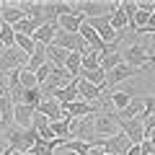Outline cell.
<instances>
[{"mask_svg":"<svg viewBox=\"0 0 155 155\" xmlns=\"http://www.w3.org/2000/svg\"><path fill=\"white\" fill-rule=\"evenodd\" d=\"M39 140H41V134H39L34 127L21 129V127L13 124L11 129H5V150L8 153H28Z\"/></svg>","mask_w":155,"mask_h":155,"instance_id":"cell-1","label":"cell"},{"mask_svg":"<svg viewBox=\"0 0 155 155\" xmlns=\"http://www.w3.org/2000/svg\"><path fill=\"white\" fill-rule=\"evenodd\" d=\"M28 67V54H23L18 47H3L0 49V72H18V70H26Z\"/></svg>","mask_w":155,"mask_h":155,"instance_id":"cell-2","label":"cell"},{"mask_svg":"<svg viewBox=\"0 0 155 155\" xmlns=\"http://www.w3.org/2000/svg\"><path fill=\"white\" fill-rule=\"evenodd\" d=\"M122 3H104V0H78L72 3V11L83 13L85 18H101V16H111Z\"/></svg>","mask_w":155,"mask_h":155,"instance_id":"cell-3","label":"cell"},{"mask_svg":"<svg viewBox=\"0 0 155 155\" xmlns=\"http://www.w3.org/2000/svg\"><path fill=\"white\" fill-rule=\"evenodd\" d=\"M122 57H124V62H127L129 67H134V70H147V67H153V65H155V60L150 57V52L145 49L140 41L129 44L127 49L122 52Z\"/></svg>","mask_w":155,"mask_h":155,"instance_id":"cell-4","label":"cell"},{"mask_svg":"<svg viewBox=\"0 0 155 155\" xmlns=\"http://www.w3.org/2000/svg\"><path fill=\"white\" fill-rule=\"evenodd\" d=\"M119 127H122V132L129 137L132 145H142L145 140H147V132H145V116L142 114L134 116V119H129V122H124V124H119Z\"/></svg>","mask_w":155,"mask_h":155,"instance_id":"cell-5","label":"cell"},{"mask_svg":"<svg viewBox=\"0 0 155 155\" xmlns=\"http://www.w3.org/2000/svg\"><path fill=\"white\" fill-rule=\"evenodd\" d=\"M132 78H140V70H134V67H129L127 62H124V65H119L116 70L106 72V91L111 93V88H114V85L127 83V80H132Z\"/></svg>","mask_w":155,"mask_h":155,"instance_id":"cell-6","label":"cell"},{"mask_svg":"<svg viewBox=\"0 0 155 155\" xmlns=\"http://www.w3.org/2000/svg\"><path fill=\"white\" fill-rule=\"evenodd\" d=\"M122 132L116 114H98L96 116V137H114Z\"/></svg>","mask_w":155,"mask_h":155,"instance_id":"cell-7","label":"cell"},{"mask_svg":"<svg viewBox=\"0 0 155 155\" xmlns=\"http://www.w3.org/2000/svg\"><path fill=\"white\" fill-rule=\"evenodd\" d=\"M78 96H80V101H85V104H98V101L104 98V88L91 85L88 80L78 78Z\"/></svg>","mask_w":155,"mask_h":155,"instance_id":"cell-8","label":"cell"},{"mask_svg":"<svg viewBox=\"0 0 155 155\" xmlns=\"http://www.w3.org/2000/svg\"><path fill=\"white\" fill-rule=\"evenodd\" d=\"M88 21V18L83 16V13H78V11H72V13H67V16H62L60 21H57V26H60V31H67V34H78L80 31V26Z\"/></svg>","mask_w":155,"mask_h":155,"instance_id":"cell-9","label":"cell"},{"mask_svg":"<svg viewBox=\"0 0 155 155\" xmlns=\"http://www.w3.org/2000/svg\"><path fill=\"white\" fill-rule=\"evenodd\" d=\"M36 111H39V114H44L49 122H62V119H65V114H62V104L57 98H47Z\"/></svg>","mask_w":155,"mask_h":155,"instance_id":"cell-10","label":"cell"},{"mask_svg":"<svg viewBox=\"0 0 155 155\" xmlns=\"http://www.w3.org/2000/svg\"><path fill=\"white\" fill-rule=\"evenodd\" d=\"M34 116H36V109H31V106H26V104H16V114H13L16 127L28 129V127H31V122H34Z\"/></svg>","mask_w":155,"mask_h":155,"instance_id":"cell-11","label":"cell"},{"mask_svg":"<svg viewBox=\"0 0 155 155\" xmlns=\"http://www.w3.org/2000/svg\"><path fill=\"white\" fill-rule=\"evenodd\" d=\"M31 127L36 129L39 134H41V140H44V142H54V140H57V137H54V132H52V122L47 119L44 114H39V111H36V116H34Z\"/></svg>","mask_w":155,"mask_h":155,"instance_id":"cell-12","label":"cell"},{"mask_svg":"<svg viewBox=\"0 0 155 155\" xmlns=\"http://www.w3.org/2000/svg\"><path fill=\"white\" fill-rule=\"evenodd\" d=\"M78 34H80V36L85 39V44H88L91 49H96V52H101V54H104V52H106V44H104V39H101L98 34H96L93 28L88 26V21H85L83 26H80V31H78Z\"/></svg>","mask_w":155,"mask_h":155,"instance_id":"cell-13","label":"cell"},{"mask_svg":"<svg viewBox=\"0 0 155 155\" xmlns=\"http://www.w3.org/2000/svg\"><path fill=\"white\" fill-rule=\"evenodd\" d=\"M23 18H26V13H23L16 3H3V23L16 26V23H21Z\"/></svg>","mask_w":155,"mask_h":155,"instance_id":"cell-14","label":"cell"},{"mask_svg":"<svg viewBox=\"0 0 155 155\" xmlns=\"http://www.w3.org/2000/svg\"><path fill=\"white\" fill-rule=\"evenodd\" d=\"M54 98L60 101L62 106H65V104H72V101H80V96H78V78L72 80L70 85H65V88L54 91Z\"/></svg>","mask_w":155,"mask_h":155,"instance_id":"cell-15","label":"cell"},{"mask_svg":"<svg viewBox=\"0 0 155 155\" xmlns=\"http://www.w3.org/2000/svg\"><path fill=\"white\" fill-rule=\"evenodd\" d=\"M47 62H49V57H47V44H36V49H34V54L28 57V67H26V70L36 72L39 67H44Z\"/></svg>","mask_w":155,"mask_h":155,"instance_id":"cell-16","label":"cell"},{"mask_svg":"<svg viewBox=\"0 0 155 155\" xmlns=\"http://www.w3.org/2000/svg\"><path fill=\"white\" fill-rule=\"evenodd\" d=\"M57 31H60V26H57V23H47V26H41L36 34H34V41H36V44H47V47H49L52 41H54Z\"/></svg>","mask_w":155,"mask_h":155,"instance_id":"cell-17","label":"cell"},{"mask_svg":"<svg viewBox=\"0 0 155 155\" xmlns=\"http://www.w3.org/2000/svg\"><path fill=\"white\" fill-rule=\"evenodd\" d=\"M106 98L111 101V106H114V111H124L129 104H132V96L127 93V91H111V93H106Z\"/></svg>","mask_w":155,"mask_h":155,"instance_id":"cell-18","label":"cell"},{"mask_svg":"<svg viewBox=\"0 0 155 155\" xmlns=\"http://www.w3.org/2000/svg\"><path fill=\"white\" fill-rule=\"evenodd\" d=\"M47 57H49V62H52L54 67H65V65H67V57H70V52H65V49H60V47L49 44V47H47Z\"/></svg>","mask_w":155,"mask_h":155,"instance_id":"cell-19","label":"cell"},{"mask_svg":"<svg viewBox=\"0 0 155 155\" xmlns=\"http://www.w3.org/2000/svg\"><path fill=\"white\" fill-rule=\"evenodd\" d=\"M119 65H124V57H122V52H111V54H101V70L111 72V70H116Z\"/></svg>","mask_w":155,"mask_h":155,"instance_id":"cell-20","label":"cell"},{"mask_svg":"<svg viewBox=\"0 0 155 155\" xmlns=\"http://www.w3.org/2000/svg\"><path fill=\"white\" fill-rule=\"evenodd\" d=\"M80 78L83 80H88L91 85H98V88H104L106 91V70H91V72H80Z\"/></svg>","mask_w":155,"mask_h":155,"instance_id":"cell-21","label":"cell"},{"mask_svg":"<svg viewBox=\"0 0 155 155\" xmlns=\"http://www.w3.org/2000/svg\"><path fill=\"white\" fill-rule=\"evenodd\" d=\"M52 132H54L57 140H70L72 132H70V116H65L62 122H52Z\"/></svg>","mask_w":155,"mask_h":155,"instance_id":"cell-22","label":"cell"},{"mask_svg":"<svg viewBox=\"0 0 155 155\" xmlns=\"http://www.w3.org/2000/svg\"><path fill=\"white\" fill-rule=\"evenodd\" d=\"M111 28H114V31H124V28H129V18H127V13L122 11V5L111 13Z\"/></svg>","mask_w":155,"mask_h":155,"instance_id":"cell-23","label":"cell"},{"mask_svg":"<svg viewBox=\"0 0 155 155\" xmlns=\"http://www.w3.org/2000/svg\"><path fill=\"white\" fill-rule=\"evenodd\" d=\"M65 70L70 72V75L80 78V72H83V57L78 54V52H70V57H67V65H65Z\"/></svg>","mask_w":155,"mask_h":155,"instance_id":"cell-24","label":"cell"},{"mask_svg":"<svg viewBox=\"0 0 155 155\" xmlns=\"http://www.w3.org/2000/svg\"><path fill=\"white\" fill-rule=\"evenodd\" d=\"M16 47L23 52V54L31 57V54H34V49H36V41H34L31 36H26V34H16Z\"/></svg>","mask_w":155,"mask_h":155,"instance_id":"cell-25","label":"cell"},{"mask_svg":"<svg viewBox=\"0 0 155 155\" xmlns=\"http://www.w3.org/2000/svg\"><path fill=\"white\" fill-rule=\"evenodd\" d=\"M0 41H3V47H16V28L11 23L0 26Z\"/></svg>","mask_w":155,"mask_h":155,"instance_id":"cell-26","label":"cell"},{"mask_svg":"<svg viewBox=\"0 0 155 155\" xmlns=\"http://www.w3.org/2000/svg\"><path fill=\"white\" fill-rule=\"evenodd\" d=\"M98 67H101V52H91V54L83 57V72L98 70Z\"/></svg>","mask_w":155,"mask_h":155,"instance_id":"cell-27","label":"cell"},{"mask_svg":"<svg viewBox=\"0 0 155 155\" xmlns=\"http://www.w3.org/2000/svg\"><path fill=\"white\" fill-rule=\"evenodd\" d=\"M21 85H23L26 91L39 88V78H36V72H31V70H21Z\"/></svg>","mask_w":155,"mask_h":155,"instance_id":"cell-28","label":"cell"},{"mask_svg":"<svg viewBox=\"0 0 155 155\" xmlns=\"http://www.w3.org/2000/svg\"><path fill=\"white\" fill-rule=\"evenodd\" d=\"M122 11L127 13L129 23H132V18L137 16V11H140V5H137V0H122Z\"/></svg>","mask_w":155,"mask_h":155,"instance_id":"cell-29","label":"cell"},{"mask_svg":"<svg viewBox=\"0 0 155 155\" xmlns=\"http://www.w3.org/2000/svg\"><path fill=\"white\" fill-rule=\"evenodd\" d=\"M52 72H54V65H52V62H47L44 67H39V70H36L39 85H41V83H47V80H49V75H52Z\"/></svg>","mask_w":155,"mask_h":155,"instance_id":"cell-30","label":"cell"},{"mask_svg":"<svg viewBox=\"0 0 155 155\" xmlns=\"http://www.w3.org/2000/svg\"><path fill=\"white\" fill-rule=\"evenodd\" d=\"M155 114V93H147L145 96V116Z\"/></svg>","mask_w":155,"mask_h":155,"instance_id":"cell-31","label":"cell"},{"mask_svg":"<svg viewBox=\"0 0 155 155\" xmlns=\"http://www.w3.org/2000/svg\"><path fill=\"white\" fill-rule=\"evenodd\" d=\"M153 129H155V114H150V116H145V132H153Z\"/></svg>","mask_w":155,"mask_h":155,"instance_id":"cell-32","label":"cell"},{"mask_svg":"<svg viewBox=\"0 0 155 155\" xmlns=\"http://www.w3.org/2000/svg\"><path fill=\"white\" fill-rule=\"evenodd\" d=\"M127 155H142V153H140V145H132V147H129V153Z\"/></svg>","mask_w":155,"mask_h":155,"instance_id":"cell-33","label":"cell"},{"mask_svg":"<svg viewBox=\"0 0 155 155\" xmlns=\"http://www.w3.org/2000/svg\"><path fill=\"white\" fill-rule=\"evenodd\" d=\"M145 49H147V52H150V57L155 60V39H153V44H150V47H145Z\"/></svg>","mask_w":155,"mask_h":155,"instance_id":"cell-34","label":"cell"},{"mask_svg":"<svg viewBox=\"0 0 155 155\" xmlns=\"http://www.w3.org/2000/svg\"><path fill=\"white\" fill-rule=\"evenodd\" d=\"M147 140H150V145L155 147V129H153V132H147Z\"/></svg>","mask_w":155,"mask_h":155,"instance_id":"cell-35","label":"cell"},{"mask_svg":"<svg viewBox=\"0 0 155 155\" xmlns=\"http://www.w3.org/2000/svg\"><path fill=\"white\" fill-rule=\"evenodd\" d=\"M91 155H106V153H104L101 147H93V150H91Z\"/></svg>","mask_w":155,"mask_h":155,"instance_id":"cell-36","label":"cell"},{"mask_svg":"<svg viewBox=\"0 0 155 155\" xmlns=\"http://www.w3.org/2000/svg\"><path fill=\"white\" fill-rule=\"evenodd\" d=\"M0 23H3V3H0Z\"/></svg>","mask_w":155,"mask_h":155,"instance_id":"cell-37","label":"cell"},{"mask_svg":"<svg viewBox=\"0 0 155 155\" xmlns=\"http://www.w3.org/2000/svg\"><path fill=\"white\" fill-rule=\"evenodd\" d=\"M3 75H5V72H0V80H3Z\"/></svg>","mask_w":155,"mask_h":155,"instance_id":"cell-38","label":"cell"},{"mask_svg":"<svg viewBox=\"0 0 155 155\" xmlns=\"http://www.w3.org/2000/svg\"><path fill=\"white\" fill-rule=\"evenodd\" d=\"M5 155H13V153H8V150H5Z\"/></svg>","mask_w":155,"mask_h":155,"instance_id":"cell-39","label":"cell"},{"mask_svg":"<svg viewBox=\"0 0 155 155\" xmlns=\"http://www.w3.org/2000/svg\"><path fill=\"white\" fill-rule=\"evenodd\" d=\"M0 49H3V41H0Z\"/></svg>","mask_w":155,"mask_h":155,"instance_id":"cell-40","label":"cell"},{"mask_svg":"<svg viewBox=\"0 0 155 155\" xmlns=\"http://www.w3.org/2000/svg\"><path fill=\"white\" fill-rule=\"evenodd\" d=\"M0 26H3V23H0Z\"/></svg>","mask_w":155,"mask_h":155,"instance_id":"cell-41","label":"cell"}]
</instances>
